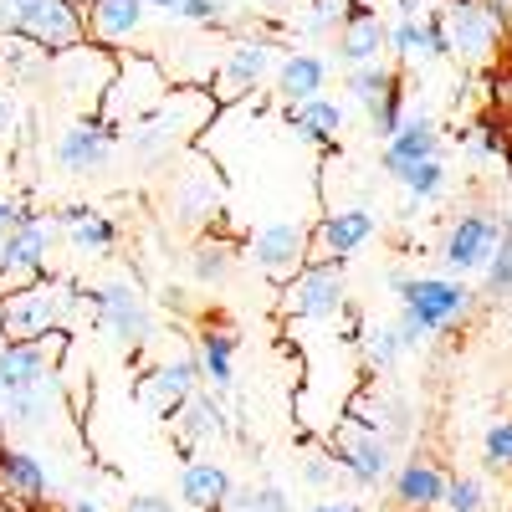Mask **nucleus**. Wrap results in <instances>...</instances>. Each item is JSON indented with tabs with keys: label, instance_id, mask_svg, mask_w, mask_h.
Instances as JSON below:
<instances>
[{
	"label": "nucleus",
	"instance_id": "26",
	"mask_svg": "<svg viewBox=\"0 0 512 512\" xmlns=\"http://www.w3.org/2000/svg\"><path fill=\"white\" fill-rule=\"evenodd\" d=\"M379 52H390V26H384L379 16H354L344 31H338V62H344L349 72L354 67H369V62H384Z\"/></svg>",
	"mask_w": 512,
	"mask_h": 512
},
{
	"label": "nucleus",
	"instance_id": "10",
	"mask_svg": "<svg viewBox=\"0 0 512 512\" xmlns=\"http://www.w3.org/2000/svg\"><path fill=\"white\" fill-rule=\"evenodd\" d=\"M502 241H507V221L502 216H492V210H466V216L451 221V231L441 241V262H446V272L466 277V272L487 267Z\"/></svg>",
	"mask_w": 512,
	"mask_h": 512
},
{
	"label": "nucleus",
	"instance_id": "52",
	"mask_svg": "<svg viewBox=\"0 0 512 512\" xmlns=\"http://www.w3.org/2000/svg\"><path fill=\"white\" fill-rule=\"evenodd\" d=\"M72 512H103V507H98V502H88V497H77V502H72Z\"/></svg>",
	"mask_w": 512,
	"mask_h": 512
},
{
	"label": "nucleus",
	"instance_id": "30",
	"mask_svg": "<svg viewBox=\"0 0 512 512\" xmlns=\"http://www.w3.org/2000/svg\"><path fill=\"white\" fill-rule=\"evenodd\" d=\"M169 190L180 195V200H175L180 221H205V216H216V205H221V180L210 175V164L200 169V175H180Z\"/></svg>",
	"mask_w": 512,
	"mask_h": 512
},
{
	"label": "nucleus",
	"instance_id": "3",
	"mask_svg": "<svg viewBox=\"0 0 512 512\" xmlns=\"http://www.w3.org/2000/svg\"><path fill=\"white\" fill-rule=\"evenodd\" d=\"M169 93H175V82H169V72H164L159 57H144V52L128 57V52H118V72H113V88H108L98 118L113 123L118 134H123V128H134L139 118H149Z\"/></svg>",
	"mask_w": 512,
	"mask_h": 512
},
{
	"label": "nucleus",
	"instance_id": "5",
	"mask_svg": "<svg viewBox=\"0 0 512 512\" xmlns=\"http://www.w3.org/2000/svg\"><path fill=\"white\" fill-rule=\"evenodd\" d=\"M113 72H118V52L98 47V41H77V47L57 52L47 62L52 88L62 93V103H72L82 118H98L108 88H113Z\"/></svg>",
	"mask_w": 512,
	"mask_h": 512
},
{
	"label": "nucleus",
	"instance_id": "4",
	"mask_svg": "<svg viewBox=\"0 0 512 512\" xmlns=\"http://www.w3.org/2000/svg\"><path fill=\"white\" fill-rule=\"evenodd\" d=\"M400 297H405L400 328L410 338V349L420 344V338L456 328L466 313H472V303H477V292L466 287V282H456V277H410L400 287Z\"/></svg>",
	"mask_w": 512,
	"mask_h": 512
},
{
	"label": "nucleus",
	"instance_id": "20",
	"mask_svg": "<svg viewBox=\"0 0 512 512\" xmlns=\"http://www.w3.org/2000/svg\"><path fill=\"white\" fill-rule=\"evenodd\" d=\"M384 175H405L410 164H425V159H441V128L431 113H405L400 134L384 144Z\"/></svg>",
	"mask_w": 512,
	"mask_h": 512
},
{
	"label": "nucleus",
	"instance_id": "27",
	"mask_svg": "<svg viewBox=\"0 0 512 512\" xmlns=\"http://www.w3.org/2000/svg\"><path fill=\"white\" fill-rule=\"evenodd\" d=\"M57 226H67V236H72V246H77L82 256H108V251L118 246V221L103 216V210H88V205L62 210Z\"/></svg>",
	"mask_w": 512,
	"mask_h": 512
},
{
	"label": "nucleus",
	"instance_id": "59",
	"mask_svg": "<svg viewBox=\"0 0 512 512\" xmlns=\"http://www.w3.org/2000/svg\"><path fill=\"white\" fill-rule=\"evenodd\" d=\"M395 512H405V507H395Z\"/></svg>",
	"mask_w": 512,
	"mask_h": 512
},
{
	"label": "nucleus",
	"instance_id": "49",
	"mask_svg": "<svg viewBox=\"0 0 512 512\" xmlns=\"http://www.w3.org/2000/svg\"><path fill=\"white\" fill-rule=\"evenodd\" d=\"M123 512H175V502H169V497H134Z\"/></svg>",
	"mask_w": 512,
	"mask_h": 512
},
{
	"label": "nucleus",
	"instance_id": "25",
	"mask_svg": "<svg viewBox=\"0 0 512 512\" xmlns=\"http://www.w3.org/2000/svg\"><path fill=\"white\" fill-rule=\"evenodd\" d=\"M323 82H328V62L318 52H287L277 62V98L292 108V103H308L323 93Z\"/></svg>",
	"mask_w": 512,
	"mask_h": 512
},
{
	"label": "nucleus",
	"instance_id": "47",
	"mask_svg": "<svg viewBox=\"0 0 512 512\" xmlns=\"http://www.w3.org/2000/svg\"><path fill=\"white\" fill-rule=\"evenodd\" d=\"M333 472H338V461H333V456H323V451H313V456L303 461V477H308L313 487H328V482H333Z\"/></svg>",
	"mask_w": 512,
	"mask_h": 512
},
{
	"label": "nucleus",
	"instance_id": "57",
	"mask_svg": "<svg viewBox=\"0 0 512 512\" xmlns=\"http://www.w3.org/2000/svg\"><path fill=\"white\" fill-rule=\"evenodd\" d=\"M507 31H512V11H507Z\"/></svg>",
	"mask_w": 512,
	"mask_h": 512
},
{
	"label": "nucleus",
	"instance_id": "16",
	"mask_svg": "<svg viewBox=\"0 0 512 512\" xmlns=\"http://www.w3.org/2000/svg\"><path fill=\"white\" fill-rule=\"evenodd\" d=\"M200 390V364L195 359H164V364H154L144 379H139V400L154 410V415H175L190 395Z\"/></svg>",
	"mask_w": 512,
	"mask_h": 512
},
{
	"label": "nucleus",
	"instance_id": "56",
	"mask_svg": "<svg viewBox=\"0 0 512 512\" xmlns=\"http://www.w3.org/2000/svg\"><path fill=\"white\" fill-rule=\"evenodd\" d=\"M0 349H6V328H0Z\"/></svg>",
	"mask_w": 512,
	"mask_h": 512
},
{
	"label": "nucleus",
	"instance_id": "58",
	"mask_svg": "<svg viewBox=\"0 0 512 512\" xmlns=\"http://www.w3.org/2000/svg\"><path fill=\"white\" fill-rule=\"evenodd\" d=\"M0 431H6V420H0Z\"/></svg>",
	"mask_w": 512,
	"mask_h": 512
},
{
	"label": "nucleus",
	"instance_id": "38",
	"mask_svg": "<svg viewBox=\"0 0 512 512\" xmlns=\"http://www.w3.org/2000/svg\"><path fill=\"white\" fill-rule=\"evenodd\" d=\"M390 52L400 62H415V57H431V47H425V16H400L390 26Z\"/></svg>",
	"mask_w": 512,
	"mask_h": 512
},
{
	"label": "nucleus",
	"instance_id": "6",
	"mask_svg": "<svg viewBox=\"0 0 512 512\" xmlns=\"http://www.w3.org/2000/svg\"><path fill=\"white\" fill-rule=\"evenodd\" d=\"M349 303V282H344V262H308L292 282H282V318L292 323H323L333 313H344Z\"/></svg>",
	"mask_w": 512,
	"mask_h": 512
},
{
	"label": "nucleus",
	"instance_id": "37",
	"mask_svg": "<svg viewBox=\"0 0 512 512\" xmlns=\"http://www.w3.org/2000/svg\"><path fill=\"white\" fill-rule=\"evenodd\" d=\"M221 512H292L287 507V492L277 482H262V487H246V492H231V502Z\"/></svg>",
	"mask_w": 512,
	"mask_h": 512
},
{
	"label": "nucleus",
	"instance_id": "53",
	"mask_svg": "<svg viewBox=\"0 0 512 512\" xmlns=\"http://www.w3.org/2000/svg\"><path fill=\"white\" fill-rule=\"evenodd\" d=\"M395 11H405V16H415V0H390Z\"/></svg>",
	"mask_w": 512,
	"mask_h": 512
},
{
	"label": "nucleus",
	"instance_id": "18",
	"mask_svg": "<svg viewBox=\"0 0 512 512\" xmlns=\"http://www.w3.org/2000/svg\"><path fill=\"white\" fill-rule=\"evenodd\" d=\"M369 236H374V216L364 205L328 210V216L313 226V262H344V256H354Z\"/></svg>",
	"mask_w": 512,
	"mask_h": 512
},
{
	"label": "nucleus",
	"instance_id": "43",
	"mask_svg": "<svg viewBox=\"0 0 512 512\" xmlns=\"http://www.w3.org/2000/svg\"><path fill=\"white\" fill-rule=\"evenodd\" d=\"M175 21L200 26V31H216V26H226V0H185V6L175 11Z\"/></svg>",
	"mask_w": 512,
	"mask_h": 512
},
{
	"label": "nucleus",
	"instance_id": "55",
	"mask_svg": "<svg viewBox=\"0 0 512 512\" xmlns=\"http://www.w3.org/2000/svg\"><path fill=\"white\" fill-rule=\"evenodd\" d=\"M502 159H507V180H512V144H507V154H502Z\"/></svg>",
	"mask_w": 512,
	"mask_h": 512
},
{
	"label": "nucleus",
	"instance_id": "36",
	"mask_svg": "<svg viewBox=\"0 0 512 512\" xmlns=\"http://www.w3.org/2000/svg\"><path fill=\"white\" fill-rule=\"evenodd\" d=\"M395 180L410 190V200H436L446 190V164L441 159H425V164H410L405 175H395Z\"/></svg>",
	"mask_w": 512,
	"mask_h": 512
},
{
	"label": "nucleus",
	"instance_id": "29",
	"mask_svg": "<svg viewBox=\"0 0 512 512\" xmlns=\"http://www.w3.org/2000/svg\"><path fill=\"white\" fill-rule=\"evenodd\" d=\"M0 487H6L11 497H21V502H41L52 482H47V466H41L31 451L0 446Z\"/></svg>",
	"mask_w": 512,
	"mask_h": 512
},
{
	"label": "nucleus",
	"instance_id": "33",
	"mask_svg": "<svg viewBox=\"0 0 512 512\" xmlns=\"http://www.w3.org/2000/svg\"><path fill=\"white\" fill-rule=\"evenodd\" d=\"M359 344H364L369 369H395L400 354H410V338H405L400 323H395V328H364V333H359Z\"/></svg>",
	"mask_w": 512,
	"mask_h": 512
},
{
	"label": "nucleus",
	"instance_id": "45",
	"mask_svg": "<svg viewBox=\"0 0 512 512\" xmlns=\"http://www.w3.org/2000/svg\"><path fill=\"white\" fill-rule=\"evenodd\" d=\"M21 128V103H16V88L11 82H0V139H16Z\"/></svg>",
	"mask_w": 512,
	"mask_h": 512
},
{
	"label": "nucleus",
	"instance_id": "19",
	"mask_svg": "<svg viewBox=\"0 0 512 512\" xmlns=\"http://www.w3.org/2000/svg\"><path fill=\"white\" fill-rule=\"evenodd\" d=\"M57 338H62V328L47 333V338H36V344H6L0 349V384H6V395L41 390V384H47V369H52V359L62 349Z\"/></svg>",
	"mask_w": 512,
	"mask_h": 512
},
{
	"label": "nucleus",
	"instance_id": "50",
	"mask_svg": "<svg viewBox=\"0 0 512 512\" xmlns=\"http://www.w3.org/2000/svg\"><path fill=\"white\" fill-rule=\"evenodd\" d=\"M303 512H364V507H354V502H313Z\"/></svg>",
	"mask_w": 512,
	"mask_h": 512
},
{
	"label": "nucleus",
	"instance_id": "2",
	"mask_svg": "<svg viewBox=\"0 0 512 512\" xmlns=\"http://www.w3.org/2000/svg\"><path fill=\"white\" fill-rule=\"evenodd\" d=\"M0 31L57 57L77 41H88V11L77 0H0Z\"/></svg>",
	"mask_w": 512,
	"mask_h": 512
},
{
	"label": "nucleus",
	"instance_id": "15",
	"mask_svg": "<svg viewBox=\"0 0 512 512\" xmlns=\"http://www.w3.org/2000/svg\"><path fill=\"white\" fill-rule=\"evenodd\" d=\"M118 144V128L103 123V118H77L72 128H62V139L52 149V159L67 169V175H98V169L108 164Z\"/></svg>",
	"mask_w": 512,
	"mask_h": 512
},
{
	"label": "nucleus",
	"instance_id": "13",
	"mask_svg": "<svg viewBox=\"0 0 512 512\" xmlns=\"http://www.w3.org/2000/svg\"><path fill=\"white\" fill-rule=\"evenodd\" d=\"M441 16H446V36H451V57H461V67H492V57L502 47V26L477 0H451Z\"/></svg>",
	"mask_w": 512,
	"mask_h": 512
},
{
	"label": "nucleus",
	"instance_id": "17",
	"mask_svg": "<svg viewBox=\"0 0 512 512\" xmlns=\"http://www.w3.org/2000/svg\"><path fill=\"white\" fill-rule=\"evenodd\" d=\"M446 466L431 461V456H410L395 466V477H390V492H395V507L405 512H436L441 497H446Z\"/></svg>",
	"mask_w": 512,
	"mask_h": 512
},
{
	"label": "nucleus",
	"instance_id": "51",
	"mask_svg": "<svg viewBox=\"0 0 512 512\" xmlns=\"http://www.w3.org/2000/svg\"><path fill=\"white\" fill-rule=\"evenodd\" d=\"M149 6H154V11H169V16H175V11L185 6V0H149Z\"/></svg>",
	"mask_w": 512,
	"mask_h": 512
},
{
	"label": "nucleus",
	"instance_id": "35",
	"mask_svg": "<svg viewBox=\"0 0 512 512\" xmlns=\"http://www.w3.org/2000/svg\"><path fill=\"white\" fill-rule=\"evenodd\" d=\"M405 113H410V108H405V72H400V77L390 82V93L379 98V108L369 113V123H374V139H384V144H390V139L400 134Z\"/></svg>",
	"mask_w": 512,
	"mask_h": 512
},
{
	"label": "nucleus",
	"instance_id": "8",
	"mask_svg": "<svg viewBox=\"0 0 512 512\" xmlns=\"http://www.w3.org/2000/svg\"><path fill=\"white\" fill-rule=\"evenodd\" d=\"M82 297H88L98 328L113 333L123 349H144L154 338V318H149V308H144V297H139L134 282H103V287H88Z\"/></svg>",
	"mask_w": 512,
	"mask_h": 512
},
{
	"label": "nucleus",
	"instance_id": "39",
	"mask_svg": "<svg viewBox=\"0 0 512 512\" xmlns=\"http://www.w3.org/2000/svg\"><path fill=\"white\" fill-rule=\"evenodd\" d=\"M6 420L36 431V425L47 420V384H41V390H16V395H6Z\"/></svg>",
	"mask_w": 512,
	"mask_h": 512
},
{
	"label": "nucleus",
	"instance_id": "34",
	"mask_svg": "<svg viewBox=\"0 0 512 512\" xmlns=\"http://www.w3.org/2000/svg\"><path fill=\"white\" fill-rule=\"evenodd\" d=\"M354 16H364V0H308V16L297 21L303 36H323L333 26H349Z\"/></svg>",
	"mask_w": 512,
	"mask_h": 512
},
{
	"label": "nucleus",
	"instance_id": "48",
	"mask_svg": "<svg viewBox=\"0 0 512 512\" xmlns=\"http://www.w3.org/2000/svg\"><path fill=\"white\" fill-rule=\"evenodd\" d=\"M477 149H482V154H497V159L507 154V139H502V128H497L492 118H487V123H477Z\"/></svg>",
	"mask_w": 512,
	"mask_h": 512
},
{
	"label": "nucleus",
	"instance_id": "22",
	"mask_svg": "<svg viewBox=\"0 0 512 512\" xmlns=\"http://www.w3.org/2000/svg\"><path fill=\"white\" fill-rule=\"evenodd\" d=\"M236 328H226V323H205L200 333H195V364H200V379L210 384L216 395H226L231 384H236Z\"/></svg>",
	"mask_w": 512,
	"mask_h": 512
},
{
	"label": "nucleus",
	"instance_id": "1",
	"mask_svg": "<svg viewBox=\"0 0 512 512\" xmlns=\"http://www.w3.org/2000/svg\"><path fill=\"white\" fill-rule=\"evenodd\" d=\"M216 118V93L205 88H175L149 118L128 128V149L139 159H175L195 134H205V123Z\"/></svg>",
	"mask_w": 512,
	"mask_h": 512
},
{
	"label": "nucleus",
	"instance_id": "31",
	"mask_svg": "<svg viewBox=\"0 0 512 512\" xmlns=\"http://www.w3.org/2000/svg\"><path fill=\"white\" fill-rule=\"evenodd\" d=\"M47 62L52 57L41 47H31V41H21V36L0 41V82H11V88H21L31 77H47Z\"/></svg>",
	"mask_w": 512,
	"mask_h": 512
},
{
	"label": "nucleus",
	"instance_id": "24",
	"mask_svg": "<svg viewBox=\"0 0 512 512\" xmlns=\"http://www.w3.org/2000/svg\"><path fill=\"white\" fill-rule=\"evenodd\" d=\"M144 6H149V0H93V6H88V41L118 52L128 36L144 31V21H149Z\"/></svg>",
	"mask_w": 512,
	"mask_h": 512
},
{
	"label": "nucleus",
	"instance_id": "46",
	"mask_svg": "<svg viewBox=\"0 0 512 512\" xmlns=\"http://www.w3.org/2000/svg\"><path fill=\"white\" fill-rule=\"evenodd\" d=\"M425 47H431V62L451 57V36H446V16H441V11L425 16Z\"/></svg>",
	"mask_w": 512,
	"mask_h": 512
},
{
	"label": "nucleus",
	"instance_id": "21",
	"mask_svg": "<svg viewBox=\"0 0 512 512\" xmlns=\"http://www.w3.org/2000/svg\"><path fill=\"white\" fill-rule=\"evenodd\" d=\"M169 420H175V441H180L185 451H195V446H205V441H221V436L231 431V415H226L221 395H210V390H195Z\"/></svg>",
	"mask_w": 512,
	"mask_h": 512
},
{
	"label": "nucleus",
	"instance_id": "23",
	"mask_svg": "<svg viewBox=\"0 0 512 512\" xmlns=\"http://www.w3.org/2000/svg\"><path fill=\"white\" fill-rule=\"evenodd\" d=\"M231 492H236V482H231V472H226L221 461L190 456V461L180 466V502H185V507H195V512H221V507L231 502Z\"/></svg>",
	"mask_w": 512,
	"mask_h": 512
},
{
	"label": "nucleus",
	"instance_id": "28",
	"mask_svg": "<svg viewBox=\"0 0 512 512\" xmlns=\"http://www.w3.org/2000/svg\"><path fill=\"white\" fill-rule=\"evenodd\" d=\"M287 123H292L308 144L333 149L338 134H344V103H333V98L318 93V98H308V103H292V108H287Z\"/></svg>",
	"mask_w": 512,
	"mask_h": 512
},
{
	"label": "nucleus",
	"instance_id": "42",
	"mask_svg": "<svg viewBox=\"0 0 512 512\" xmlns=\"http://www.w3.org/2000/svg\"><path fill=\"white\" fill-rule=\"evenodd\" d=\"M441 507H446V512H482V507H487V492H482L477 477H451Z\"/></svg>",
	"mask_w": 512,
	"mask_h": 512
},
{
	"label": "nucleus",
	"instance_id": "54",
	"mask_svg": "<svg viewBox=\"0 0 512 512\" xmlns=\"http://www.w3.org/2000/svg\"><path fill=\"white\" fill-rule=\"evenodd\" d=\"M0 420H6V384H0Z\"/></svg>",
	"mask_w": 512,
	"mask_h": 512
},
{
	"label": "nucleus",
	"instance_id": "40",
	"mask_svg": "<svg viewBox=\"0 0 512 512\" xmlns=\"http://www.w3.org/2000/svg\"><path fill=\"white\" fill-rule=\"evenodd\" d=\"M482 461L492 472H512V420H492L482 436Z\"/></svg>",
	"mask_w": 512,
	"mask_h": 512
},
{
	"label": "nucleus",
	"instance_id": "12",
	"mask_svg": "<svg viewBox=\"0 0 512 512\" xmlns=\"http://www.w3.org/2000/svg\"><path fill=\"white\" fill-rule=\"evenodd\" d=\"M47 277H52L47 272V226L31 221V226H16L0 236V297L26 292Z\"/></svg>",
	"mask_w": 512,
	"mask_h": 512
},
{
	"label": "nucleus",
	"instance_id": "41",
	"mask_svg": "<svg viewBox=\"0 0 512 512\" xmlns=\"http://www.w3.org/2000/svg\"><path fill=\"white\" fill-rule=\"evenodd\" d=\"M190 267H195V277H200L205 287L226 282V272H231V246H221V241L210 246V241H205V246H200V251L190 256Z\"/></svg>",
	"mask_w": 512,
	"mask_h": 512
},
{
	"label": "nucleus",
	"instance_id": "7",
	"mask_svg": "<svg viewBox=\"0 0 512 512\" xmlns=\"http://www.w3.org/2000/svg\"><path fill=\"white\" fill-rule=\"evenodd\" d=\"M67 303H72V297H62V282L57 277L36 282L26 292L0 297V328H6V344H36V338L57 333Z\"/></svg>",
	"mask_w": 512,
	"mask_h": 512
},
{
	"label": "nucleus",
	"instance_id": "9",
	"mask_svg": "<svg viewBox=\"0 0 512 512\" xmlns=\"http://www.w3.org/2000/svg\"><path fill=\"white\" fill-rule=\"evenodd\" d=\"M333 461H338V472H349L359 487H384V482L395 477L390 436L364 431V425H354V420H338L333 425Z\"/></svg>",
	"mask_w": 512,
	"mask_h": 512
},
{
	"label": "nucleus",
	"instance_id": "14",
	"mask_svg": "<svg viewBox=\"0 0 512 512\" xmlns=\"http://www.w3.org/2000/svg\"><path fill=\"white\" fill-rule=\"evenodd\" d=\"M267 72H277L272 47H267L262 36H241V41H231V47L221 52V67H216L210 93H216V103H221V98H241V93H251Z\"/></svg>",
	"mask_w": 512,
	"mask_h": 512
},
{
	"label": "nucleus",
	"instance_id": "11",
	"mask_svg": "<svg viewBox=\"0 0 512 512\" xmlns=\"http://www.w3.org/2000/svg\"><path fill=\"white\" fill-rule=\"evenodd\" d=\"M251 262L282 287L313 262V231L297 226V221H272V226H262L251 236Z\"/></svg>",
	"mask_w": 512,
	"mask_h": 512
},
{
	"label": "nucleus",
	"instance_id": "60",
	"mask_svg": "<svg viewBox=\"0 0 512 512\" xmlns=\"http://www.w3.org/2000/svg\"><path fill=\"white\" fill-rule=\"evenodd\" d=\"M0 236H6V231H0Z\"/></svg>",
	"mask_w": 512,
	"mask_h": 512
},
{
	"label": "nucleus",
	"instance_id": "32",
	"mask_svg": "<svg viewBox=\"0 0 512 512\" xmlns=\"http://www.w3.org/2000/svg\"><path fill=\"white\" fill-rule=\"evenodd\" d=\"M400 77V67H390V62H369V67H354L349 72V93H354V103L364 108V113H374L379 108V98L390 93V82Z\"/></svg>",
	"mask_w": 512,
	"mask_h": 512
},
{
	"label": "nucleus",
	"instance_id": "44",
	"mask_svg": "<svg viewBox=\"0 0 512 512\" xmlns=\"http://www.w3.org/2000/svg\"><path fill=\"white\" fill-rule=\"evenodd\" d=\"M487 292L492 297H507L512 292V236L492 251V262H487Z\"/></svg>",
	"mask_w": 512,
	"mask_h": 512
}]
</instances>
